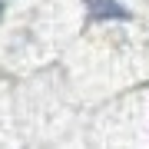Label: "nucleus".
Listing matches in <instances>:
<instances>
[{
  "label": "nucleus",
  "instance_id": "obj_1",
  "mask_svg": "<svg viewBox=\"0 0 149 149\" xmlns=\"http://www.w3.org/2000/svg\"><path fill=\"white\" fill-rule=\"evenodd\" d=\"M86 7H90V13L100 17V20H126L129 17V10L119 0H86Z\"/></svg>",
  "mask_w": 149,
  "mask_h": 149
},
{
  "label": "nucleus",
  "instance_id": "obj_2",
  "mask_svg": "<svg viewBox=\"0 0 149 149\" xmlns=\"http://www.w3.org/2000/svg\"><path fill=\"white\" fill-rule=\"evenodd\" d=\"M0 13H3V7H0Z\"/></svg>",
  "mask_w": 149,
  "mask_h": 149
}]
</instances>
